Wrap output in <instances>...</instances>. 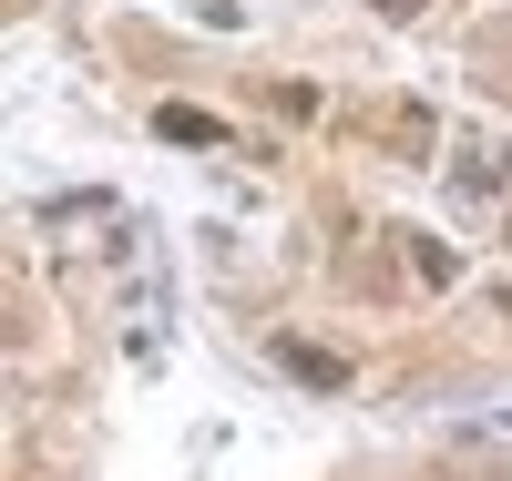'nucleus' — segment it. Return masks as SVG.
Here are the masks:
<instances>
[{
	"instance_id": "1",
	"label": "nucleus",
	"mask_w": 512,
	"mask_h": 481,
	"mask_svg": "<svg viewBox=\"0 0 512 481\" xmlns=\"http://www.w3.org/2000/svg\"><path fill=\"white\" fill-rule=\"evenodd\" d=\"M267 348H277L287 379H308V389H349V359H338V348H308V338H287V328H277Z\"/></svg>"
},
{
	"instance_id": "2",
	"label": "nucleus",
	"mask_w": 512,
	"mask_h": 481,
	"mask_svg": "<svg viewBox=\"0 0 512 481\" xmlns=\"http://www.w3.org/2000/svg\"><path fill=\"white\" fill-rule=\"evenodd\" d=\"M400 277L451 287V277H461V246H441V236H400Z\"/></svg>"
},
{
	"instance_id": "3",
	"label": "nucleus",
	"mask_w": 512,
	"mask_h": 481,
	"mask_svg": "<svg viewBox=\"0 0 512 481\" xmlns=\"http://www.w3.org/2000/svg\"><path fill=\"white\" fill-rule=\"evenodd\" d=\"M154 134H164V144H226V123H216V113H195V103H164V113H154Z\"/></svg>"
},
{
	"instance_id": "4",
	"label": "nucleus",
	"mask_w": 512,
	"mask_h": 481,
	"mask_svg": "<svg viewBox=\"0 0 512 481\" xmlns=\"http://www.w3.org/2000/svg\"><path fill=\"white\" fill-rule=\"evenodd\" d=\"M369 11H379V21H420V0H369Z\"/></svg>"
}]
</instances>
